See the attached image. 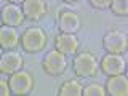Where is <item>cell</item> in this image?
Listing matches in <instances>:
<instances>
[{
    "mask_svg": "<svg viewBox=\"0 0 128 96\" xmlns=\"http://www.w3.org/2000/svg\"><path fill=\"white\" fill-rule=\"evenodd\" d=\"M21 43H22V48L29 53L40 51L46 45V35L40 27H29V29L24 30L21 37Z\"/></svg>",
    "mask_w": 128,
    "mask_h": 96,
    "instance_id": "obj_1",
    "label": "cell"
},
{
    "mask_svg": "<svg viewBox=\"0 0 128 96\" xmlns=\"http://www.w3.org/2000/svg\"><path fill=\"white\" fill-rule=\"evenodd\" d=\"M74 70L80 77H91L98 70V59L94 58L93 53L88 51L78 53L74 58Z\"/></svg>",
    "mask_w": 128,
    "mask_h": 96,
    "instance_id": "obj_2",
    "label": "cell"
},
{
    "mask_svg": "<svg viewBox=\"0 0 128 96\" xmlns=\"http://www.w3.org/2000/svg\"><path fill=\"white\" fill-rule=\"evenodd\" d=\"M104 48L109 53H115V54H122L128 50V38L123 32L120 30H110L104 35Z\"/></svg>",
    "mask_w": 128,
    "mask_h": 96,
    "instance_id": "obj_3",
    "label": "cell"
},
{
    "mask_svg": "<svg viewBox=\"0 0 128 96\" xmlns=\"http://www.w3.org/2000/svg\"><path fill=\"white\" fill-rule=\"evenodd\" d=\"M8 83H10L13 94H26L34 86V78H32V75L29 72L18 70L14 74H11V77L8 78Z\"/></svg>",
    "mask_w": 128,
    "mask_h": 96,
    "instance_id": "obj_4",
    "label": "cell"
},
{
    "mask_svg": "<svg viewBox=\"0 0 128 96\" xmlns=\"http://www.w3.org/2000/svg\"><path fill=\"white\" fill-rule=\"evenodd\" d=\"M67 67V59L66 54L61 53L59 50H53L50 51L45 59H43V69L46 70V74L50 75H59L66 70Z\"/></svg>",
    "mask_w": 128,
    "mask_h": 96,
    "instance_id": "obj_5",
    "label": "cell"
},
{
    "mask_svg": "<svg viewBox=\"0 0 128 96\" xmlns=\"http://www.w3.org/2000/svg\"><path fill=\"white\" fill-rule=\"evenodd\" d=\"M101 69L107 75H117V74H123L126 70V64H125V59L120 54L110 53V54H106L102 58Z\"/></svg>",
    "mask_w": 128,
    "mask_h": 96,
    "instance_id": "obj_6",
    "label": "cell"
},
{
    "mask_svg": "<svg viewBox=\"0 0 128 96\" xmlns=\"http://www.w3.org/2000/svg\"><path fill=\"white\" fill-rule=\"evenodd\" d=\"M22 67V56L16 51H6L0 56V72L3 74H14V72L21 70Z\"/></svg>",
    "mask_w": 128,
    "mask_h": 96,
    "instance_id": "obj_7",
    "label": "cell"
},
{
    "mask_svg": "<svg viewBox=\"0 0 128 96\" xmlns=\"http://www.w3.org/2000/svg\"><path fill=\"white\" fill-rule=\"evenodd\" d=\"M106 91L107 94L112 96H128V75L126 74L109 75Z\"/></svg>",
    "mask_w": 128,
    "mask_h": 96,
    "instance_id": "obj_8",
    "label": "cell"
},
{
    "mask_svg": "<svg viewBox=\"0 0 128 96\" xmlns=\"http://www.w3.org/2000/svg\"><path fill=\"white\" fill-rule=\"evenodd\" d=\"M56 50H59L64 54H75L80 46L78 38L75 37V34H69V32H62L56 37Z\"/></svg>",
    "mask_w": 128,
    "mask_h": 96,
    "instance_id": "obj_9",
    "label": "cell"
},
{
    "mask_svg": "<svg viewBox=\"0 0 128 96\" xmlns=\"http://www.w3.org/2000/svg\"><path fill=\"white\" fill-rule=\"evenodd\" d=\"M24 11L19 8L16 3H10V5L3 6L2 10V19H3V24H6V26H19L22 21H24Z\"/></svg>",
    "mask_w": 128,
    "mask_h": 96,
    "instance_id": "obj_10",
    "label": "cell"
},
{
    "mask_svg": "<svg viewBox=\"0 0 128 96\" xmlns=\"http://www.w3.org/2000/svg\"><path fill=\"white\" fill-rule=\"evenodd\" d=\"M58 24H59V29L62 32L75 34V32L80 29V18L74 11H62V13L59 14Z\"/></svg>",
    "mask_w": 128,
    "mask_h": 96,
    "instance_id": "obj_11",
    "label": "cell"
},
{
    "mask_svg": "<svg viewBox=\"0 0 128 96\" xmlns=\"http://www.w3.org/2000/svg\"><path fill=\"white\" fill-rule=\"evenodd\" d=\"M19 42H21L19 40V34L13 26H6V24L0 26V45H2V48L13 50V48L18 46Z\"/></svg>",
    "mask_w": 128,
    "mask_h": 96,
    "instance_id": "obj_12",
    "label": "cell"
},
{
    "mask_svg": "<svg viewBox=\"0 0 128 96\" xmlns=\"http://www.w3.org/2000/svg\"><path fill=\"white\" fill-rule=\"evenodd\" d=\"M22 11L26 14V18L38 19L46 13V3H45V0H24Z\"/></svg>",
    "mask_w": 128,
    "mask_h": 96,
    "instance_id": "obj_13",
    "label": "cell"
},
{
    "mask_svg": "<svg viewBox=\"0 0 128 96\" xmlns=\"http://www.w3.org/2000/svg\"><path fill=\"white\" fill-rule=\"evenodd\" d=\"M59 94L61 96H82L83 94V86L78 80H67L62 83L59 88Z\"/></svg>",
    "mask_w": 128,
    "mask_h": 96,
    "instance_id": "obj_14",
    "label": "cell"
},
{
    "mask_svg": "<svg viewBox=\"0 0 128 96\" xmlns=\"http://www.w3.org/2000/svg\"><path fill=\"white\" fill-rule=\"evenodd\" d=\"M107 94L106 88L98 85V83H90L88 86L83 88V96H104Z\"/></svg>",
    "mask_w": 128,
    "mask_h": 96,
    "instance_id": "obj_15",
    "label": "cell"
},
{
    "mask_svg": "<svg viewBox=\"0 0 128 96\" xmlns=\"http://www.w3.org/2000/svg\"><path fill=\"white\" fill-rule=\"evenodd\" d=\"M110 10L115 14H120V16L128 14V0H112Z\"/></svg>",
    "mask_w": 128,
    "mask_h": 96,
    "instance_id": "obj_16",
    "label": "cell"
},
{
    "mask_svg": "<svg viewBox=\"0 0 128 96\" xmlns=\"http://www.w3.org/2000/svg\"><path fill=\"white\" fill-rule=\"evenodd\" d=\"M90 3L93 5L94 8H99V10H104V8L110 6L112 0H90Z\"/></svg>",
    "mask_w": 128,
    "mask_h": 96,
    "instance_id": "obj_17",
    "label": "cell"
},
{
    "mask_svg": "<svg viewBox=\"0 0 128 96\" xmlns=\"http://www.w3.org/2000/svg\"><path fill=\"white\" fill-rule=\"evenodd\" d=\"M8 94H11L10 83L5 80H0V96H8Z\"/></svg>",
    "mask_w": 128,
    "mask_h": 96,
    "instance_id": "obj_18",
    "label": "cell"
},
{
    "mask_svg": "<svg viewBox=\"0 0 128 96\" xmlns=\"http://www.w3.org/2000/svg\"><path fill=\"white\" fill-rule=\"evenodd\" d=\"M10 2H11V3H22L24 0H10Z\"/></svg>",
    "mask_w": 128,
    "mask_h": 96,
    "instance_id": "obj_19",
    "label": "cell"
},
{
    "mask_svg": "<svg viewBox=\"0 0 128 96\" xmlns=\"http://www.w3.org/2000/svg\"><path fill=\"white\" fill-rule=\"evenodd\" d=\"M62 2H67V3H70V2H75V0H62Z\"/></svg>",
    "mask_w": 128,
    "mask_h": 96,
    "instance_id": "obj_20",
    "label": "cell"
},
{
    "mask_svg": "<svg viewBox=\"0 0 128 96\" xmlns=\"http://www.w3.org/2000/svg\"><path fill=\"white\" fill-rule=\"evenodd\" d=\"M2 22H3V19H2V13H0V26H2Z\"/></svg>",
    "mask_w": 128,
    "mask_h": 96,
    "instance_id": "obj_21",
    "label": "cell"
},
{
    "mask_svg": "<svg viewBox=\"0 0 128 96\" xmlns=\"http://www.w3.org/2000/svg\"><path fill=\"white\" fill-rule=\"evenodd\" d=\"M2 54H3V53H2V45H0V56H2Z\"/></svg>",
    "mask_w": 128,
    "mask_h": 96,
    "instance_id": "obj_22",
    "label": "cell"
},
{
    "mask_svg": "<svg viewBox=\"0 0 128 96\" xmlns=\"http://www.w3.org/2000/svg\"><path fill=\"white\" fill-rule=\"evenodd\" d=\"M126 75H128V67H126Z\"/></svg>",
    "mask_w": 128,
    "mask_h": 96,
    "instance_id": "obj_23",
    "label": "cell"
}]
</instances>
